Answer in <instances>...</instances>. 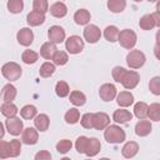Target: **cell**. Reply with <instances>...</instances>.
Masks as SVG:
<instances>
[{"instance_id":"6da1fadb","label":"cell","mask_w":160,"mask_h":160,"mask_svg":"<svg viewBox=\"0 0 160 160\" xmlns=\"http://www.w3.org/2000/svg\"><path fill=\"white\" fill-rule=\"evenodd\" d=\"M104 138L109 144H120L125 141L126 134L119 125H109L104 130Z\"/></svg>"},{"instance_id":"7a4b0ae2","label":"cell","mask_w":160,"mask_h":160,"mask_svg":"<svg viewBox=\"0 0 160 160\" xmlns=\"http://www.w3.org/2000/svg\"><path fill=\"white\" fill-rule=\"evenodd\" d=\"M1 74L6 80L15 81V80L20 79V76L22 74V69L19 64H16L14 61H9L1 66Z\"/></svg>"},{"instance_id":"3957f363","label":"cell","mask_w":160,"mask_h":160,"mask_svg":"<svg viewBox=\"0 0 160 160\" xmlns=\"http://www.w3.org/2000/svg\"><path fill=\"white\" fill-rule=\"evenodd\" d=\"M118 41L120 42V45H121L124 49L131 50V49L136 45L138 36H136V34H135L134 30H131V29H124V30H121V31L119 32Z\"/></svg>"},{"instance_id":"277c9868","label":"cell","mask_w":160,"mask_h":160,"mask_svg":"<svg viewBox=\"0 0 160 160\" xmlns=\"http://www.w3.org/2000/svg\"><path fill=\"white\" fill-rule=\"evenodd\" d=\"M146 61L145 54L140 50H130L126 55V64L130 69H140Z\"/></svg>"},{"instance_id":"5b68a950","label":"cell","mask_w":160,"mask_h":160,"mask_svg":"<svg viewBox=\"0 0 160 160\" xmlns=\"http://www.w3.org/2000/svg\"><path fill=\"white\" fill-rule=\"evenodd\" d=\"M139 26L142 30H151L154 28H159L160 26V12L155 11L152 14H146L141 16V19L139 20Z\"/></svg>"},{"instance_id":"8992f818","label":"cell","mask_w":160,"mask_h":160,"mask_svg":"<svg viewBox=\"0 0 160 160\" xmlns=\"http://www.w3.org/2000/svg\"><path fill=\"white\" fill-rule=\"evenodd\" d=\"M65 48L69 54L76 55L84 50V40L79 35H71L65 41Z\"/></svg>"},{"instance_id":"52a82bcc","label":"cell","mask_w":160,"mask_h":160,"mask_svg":"<svg viewBox=\"0 0 160 160\" xmlns=\"http://www.w3.org/2000/svg\"><path fill=\"white\" fill-rule=\"evenodd\" d=\"M139 81H140V75L134 70H125V72L122 74V76L120 79L121 85L128 90L136 88Z\"/></svg>"},{"instance_id":"ba28073f","label":"cell","mask_w":160,"mask_h":160,"mask_svg":"<svg viewBox=\"0 0 160 160\" xmlns=\"http://www.w3.org/2000/svg\"><path fill=\"white\" fill-rule=\"evenodd\" d=\"M5 126H6V130L10 135L12 136H18L24 130V124H22V120H20V118L18 116H14V118H9L6 119L5 121Z\"/></svg>"},{"instance_id":"9c48e42d","label":"cell","mask_w":160,"mask_h":160,"mask_svg":"<svg viewBox=\"0 0 160 160\" xmlns=\"http://www.w3.org/2000/svg\"><path fill=\"white\" fill-rule=\"evenodd\" d=\"M82 35H84V39L89 42V44H95L100 40L101 38V31L100 29L94 25V24H88L82 31Z\"/></svg>"},{"instance_id":"30bf717a","label":"cell","mask_w":160,"mask_h":160,"mask_svg":"<svg viewBox=\"0 0 160 160\" xmlns=\"http://www.w3.org/2000/svg\"><path fill=\"white\" fill-rule=\"evenodd\" d=\"M116 95H118V89L114 84L106 82L102 84L99 89V96L102 101H111L116 98Z\"/></svg>"},{"instance_id":"8fae6325","label":"cell","mask_w":160,"mask_h":160,"mask_svg":"<svg viewBox=\"0 0 160 160\" xmlns=\"http://www.w3.org/2000/svg\"><path fill=\"white\" fill-rule=\"evenodd\" d=\"M48 38H49L50 42H52V44H60V42H62L65 40L66 32H65V30L61 26L52 25L48 30Z\"/></svg>"},{"instance_id":"7c38bea8","label":"cell","mask_w":160,"mask_h":160,"mask_svg":"<svg viewBox=\"0 0 160 160\" xmlns=\"http://www.w3.org/2000/svg\"><path fill=\"white\" fill-rule=\"evenodd\" d=\"M110 125V116L106 112H92V128L96 130H105Z\"/></svg>"},{"instance_id":"4fadbf2b","label":"cell","mask_w":160,"mask_h":160,"mask_svg":"<svg viewBox=\"0 0 160 160\" xmlns=\"http://www.w3.org/2000/svg\"><path fill=\"white\" fill-rule=\"evenodd\" d=\"M18 42L22 46H30L34 41V32L30 28H22L16 34Z\"/></svg>"},{"instance_id":"5bb4252c","label":"cell","mask_w":160,"mask_h":160,"mask_svg":"<svg viewBox=\"0 0 160 160\" xmlns=\"http://www.w3.org/2000/svg\"><path fill=\"white\" fill-rule=\"evenodd\" d=\"M39 140V131L35 128H26L21 132V141L26 145H35Z\"/></svg>"},{"instance_id":"9a60e30c","label":"cell","mask_w":160,"mask_h":160,"mask_svg":"<svg viewBox=\"0 0 160 160\" xmlns=\"http://www.w3.org/2000/svg\"><path fill=\"white\" fill-rule=\"evenodd\" d=\"M101 149V144L96 138H89L88 139V144H86V149H85V155H88L89 158H92L95 155L99 154Z\"/></svg>"},{"instance_id":"2e32d148","label":"cell","mask_w":160,"mask_h":160,"mask_svg":"<svg viewBox=\"0 0 160 160\" xmlns=\"http://www.w3.org/2000/svg\"><path fill=\"white\" fill-rule=\"evenodd\" d=\"M139 151V144L136 141H128L121 149V155L125 159H131L134 158Z\"/></svg>"},{"instance_id":"e0dca14e","label":"cell","mask_w":160,"mask_h":160,"mask_svg":"<svg viewBox=\"0 0 160 160\" xmlns=\"http://www.w3.org/2000/svg\"><path fill=\"white\" fill-rule=\"evenodd\" d=\"M151 129H152V125L149 120H140L135 125V134L140 138H144L151 132Z\"/></svg>"},{"instance_id":"ac0fdd59","label":"cell","mask_w":160,"mask_h":160,"mask_svg":"<svg viewBox=\"0 0 160 160\" xmlns=\"http://www.w3.org/2000/svg\"><path fill=\"white\" fill-rule=\"evenodd\" d=\"M34 125L38 131H46L50 125V119L46 114H39L34 118Z\"/></svg>"},{"instance_id":"d6986e66","label":"cell","mask_w":160,"mask_h":160,"mask_svg":"<svg viewBox=\"0 0 160 160\" xmlns=\"http://www.w3.org/2000/svg\"><path fill=\"white\" fill-rule=\"evenodd\" d=\"M56 51H58L56 45L52 44V42H50V41H46L40 48V56H42L46 60H51Z\"/></svg>"},{"instance_id":"ffe728a7","label":"cell","mask_w":160,"mask_h":160,"mask_svg":"<svg viewBox=\"0 0 160 160\" xmlns=\"http://www.w3.org/2000/svg\"><path fill=\"white\" fill-rule=\"evenodd\" d=\"M116 102L121 108H128L134 104V95L130 91H121L116 95Z\"/></svg>"},{"instance_id":"44dd1931","label":"cell","mask_w":160,"mask_h":160,"mask_svg":"<svg viewBox=\"0 0 160 160\" xmlns=\"http://www.w3.org/2000/svg\"><path fill=\"white\" fill-rule=\"evenodd\" d=\"M16 94H18L16 88L10 82L6 84L1 91V96H2L4 102H12V100H15V98H16Z\"/></svg>"},{"instance_id":"7402d4cb","label":"cell","mask_w":160,"mask_h":160,"mask_svg":"<svg viewBox=\"0 0 160 160\" xmlns=\"http://www.w3.org/2000/svg\"><path fill=\"white\" fill-rule=\"evenodd\" d=\"M132 119V114L129 111V110H125V109H118L114 111L112 114V120L118 124H124V122H128Z\"/></svg>"},{"instance_id":"603a6c76","label":"cell","mask_w":160,"mask_h":160,"mask_svg":"<svg viewBox=\"0 0 160 160\" xmlns=\"http://www.w3.org/2000/svg\"><path fill=\"white\" fill-rule=\"evenodd\" d=\"M50 14L55 18H64L68 14V8L62 1H56L50 6Z\"/></svg>"},{"instance_id":"cb8c5ba5","label":"cell","mask_w":160,"mask_h":160,"mask_svg":"<svg viewBox=\"0 0 160 160\" xmlns=\"http://www.w3.org/2000/svg\"><path fill=\"white\" fill-rule=\"evenodd\" d=\"M90 19H91V15L86 9H79L74 14V20L78 25H88Z\"/></svg>"},{"instance_id":"d4e9b609","label":"cell","mask_w":160,"mask_h":160,"mask_svg":"<svg viewBox=\"0 0 160 160\" xmlns=\"http://www.w3.org/2000/svg\"><path fill=\"white\" fill-rule=\"evenodd\" d=\"M26 21L30 26H39L41 24H44L45 21V14L38 12V11H30L26 16Z\"/></svg>"},{"instance_id":"484cf974","label":"cell","mask_w":160,"mask_h":160,"mask_svg":"<svg viewBox=\"0 0 160 160\" xmlns=\"http://www.w3.org/2000/svg\"><path fill=\"white\" fill-rule=\"evenodd\" d=\"M0 111H1V114L6 119H9V118L16 116V114H18L19 110H18V106L15 104H12V102H4L0 106Z\"/></svg>"},{"instance_id":"4316f807","label":"cell","mask_w":160,"mask_h":160,"mask_svg":"<svg viewBox=\"0 0 160 160\" xmlns=\"http://www.w3.org/2000/svg\"><path fill=\"white\" fill-rule=\"evenodd\" d=\"M146 118H149L152 121H160V104L159 102H152L148 105Z\"/></svg>"},{"instance_id":"83f0119b","label":"cell","mask_w":160,"mask_h":160,"mask_svg":"<svg viewBox=\"0 0 160 160\" xmlns=\"http://www.w3.org/2000/svg\"><path fill=\"white\" fill-rule=\"evenodd\" d=\"M119 32H120V30H119L115 25H109V26H106L105 30H104V38H105L109 42H115V41H118Z\"/></svg>"},{"instance_id":"f1b7e54d","label":"cell","mask_w":160,"mask_h":160,"mask_svg":"<svg viewBox=\"0 0 160 160\" xmlns=\"http://www.w3.org/2000/svg\"><path fill=\"white\" fill-rule=\"evenodd\" d=\"M69 99H70V102H71L72 105H75V106H82V105L86 102V96H85V94L81 92V91H79V90L71 91Z\"/></svg>"},{"instance_id":"f546056e","label":"cell","mask_w":160,"mask_h":160,"mask_svg":"<svg viewBox=\"0 0 160 160\" xmlns=\"http://www.w3.org/2000/svg\"><path fill=\"white\" fill-rule=\"evenodd\" d=\"M20 115H21V118L25 119V120L34 119V118L38 115L36 106H35V105H31V104H28V105L22 106L21 110H20Z\"/></svg>"},{"instance_id":"4dcf8cb0","label":"cell","mask_w":160,"mask_h":160,"mask_svg":"<svg viewBox=\"0 0 160 160\" xmlns=\"http://www.w3.org/2000/svg\"><path fill=\"white\" fill-rule=\"evenodd\" d=\"M64 119H65V121H66L68 124L74 125V124H76V122L80 120V111H79L76 108H70V109L65 112Z\"/></svg>"},{"instance_id":"1f68e13d","label":"cell","mask_w":160,"mask_h":160,"mask_svg":"<svg viewBox=\"0 0 160 160\" xmlns=\"http://www.w3.org/2000/svg\"><path fill=\"white\" fill-rule=\"evenodd\" d=\"M126 6V1L125 0H109L108 1V9L111 11V12H121L124 11Z\"/></svg>"},{"instance_id":"d6a6232c","label":"cell","mask_w":160,"mask_h":160,"mask_svg":"<svg viewBox=\"0 0 160 160\" xmlns=\"http://www.w3.org/2000/svg\"><path fill=\"white\" fill-rule=\"evenodd\" d=\"M148 111V104L144 101H139L134 105V114L139 120H145Z\"/></svg>"},{"instance_id":"836d02e7","label":"cell","mask_w":160,"mask_h":160,"mask_svg":"<svg viewBox=\"0 0 160 160\" xmlns=\"http://www.w3.org/2000/svg\"><path fill=\"white\" fill-rule=\"evenodd\" d=\"M54 72H55V65L50 61H45L39 69V74L41 78H50Z\"/></svg>"},{"instance_id":"e575fe53","label":"cell","mask_w":160,"mask_h":160,"mask_svg":"<svg viewBox=\"0 0 160 160\" xmlns=\"http://www.w3.org/2000/svg\"><path fill=\"white\" fill-rule=\"evenodd\" d=\"M55 92H56V95H58L59 98H65V96H68V95L70 94V88H69L68 82H66V81H62V80L58 81L56 85H55Z\"/></svg>"},{"instance_id":"d590c367","label":"cell","mask_w":160,"mask_h":160,"mask_svg":"<svg viewBox=\"0 0 160 160\" xmlns=\"http://www.w3.org/2000/svg\"><path fill=\"white\" fill-rule=\"evenodd\" d=\"M38 59H39V54L38 52H35V51H32V50H25L22 54H21V60H22V62H25V64H28V65H30V64H35L36 61H38Z\"/></svg>"},{"instance_id":"8d00e7d4","label":"cell","mask_w":160,"mask_h":160,"mask_svg":"<svg viewBox=\"0 0 160 160\" xmlns=\"http://www.w3.org/2000/svg\"><path fill=\"white\" fill-rule=\"evenodd\" d=\"M51 60L54 61V65L62 66V65H65V64L69 61V56H68V52L61 51V50H58V51L55 52V55L52 56Z\"/></svg>"},{"instance_id":"74e56055","label":"cell","mask_w":160,"mask_h":160,"mask_svg":"<svg viewBox=\"0 0 160 160\" xmlns=\"http://www.w3.org/2000/svg\"><path fill=\"white\" fill-rule=\"evenodd\" d=\"M24 9V1L22 0H9L8 1V10L12 14H19Z\"/></svg>"},{"instance_id":"f35d334b","label":"cell","mask_w":160,"mask_h":160,"mask_svg":"<svg viewBox=\"0 0 160 160\" xmlns=\"http://www.w3.org/2000/svg\"><path fill=\"white\" fill-rule=\"evenodd\" d=\"M9 151H10V158H16L21 152V142L18 139H14L9 142Z\"/></svg>"},{"instance_id":"ab89813d","label":"cell","mask_w":160,"mask_h":160,"mask_svg":"<svg viewBox=\"0 0 160 160\" xmlns=\"http://www.w3.org/2000/svg\"><path fill=\"white\" fill-rule=\"evenodd\" d=\"M32 10L45 14L49 10V2L46 0H34L32 1Z\"/></svg>"},{"instance_id":"60d3db41","label":"cell","mask_w":160,"mask_h":160,"mask_svg":"<svg viewBox=\"0 0 160 160\" xmlns=\"http://www.w3.org/2000/svg\"><path fill=\"white\" fill-rule=\"evenodd\" d=\"M71 148H72V142H71V140H69V139H61V140L56 144V150H58L59 152H61V154H66L68 151L71 150Z\"/></svg>"},{"instance_id":"b9f144b4","label":"cell","mask_w":160,"mask_h":160,"mask_svg":"<svg viewBox=\"0 0 160 160\" xmlns=\"http://www.w3.org/2000/svg\"><path fill=\"white\" fill-rule=\"evenodd\" d=\"M88 139H89V138H86V136H84V135H81V136H79V138L76 139V141H75V149H76V151H78L79 154H84V152H85L86 144H88Z\"/></svg>"},{"instance_id":"7bdbcfd3","label":"cell","mask_w":160,"mask_h":160,"mask_svg":"<svg viewBox=\"0 0 160 160\" xmlns=\"http://www.w3.org/2000/svg\"><path fill=\"white\" fill-rule=\"evenodd\" d=\"M149 89H150V91H151L154 95H156V96L160 95V78H159V76H154V78L150 80V82H149Z\"/></svg>"},{"instance_id":"ee69618b","label":"cell","mask_w":160,"mask_h":160,"mask_svg":"<svg viewBox=\"0 0 160 160\" xmlns=\"http://www.w3.org/2000/svg\"><path fill=\"white\" fill-rule=\"evenodd\" d=\"M80 124L85 129H92V112H86L81 116Z\"/></svg>"},{"instance_id":"f6af8a7d","label":"cell","mask_w":160,"mask_h":160,"mask_svg":"<svg viewBox=\"0 0 160 160\" xmlns=\"http://www.w3.org/2000/svg\"><path fill=\"white\" fill-rule=\"evenodd\" d=\"M8 158H10L9 142L0 140V159H8Z\"/></svg>"},{"instance_id":"bcb514c9","label":"cell","mask_w":160,"mask_h":160,"mask_svg":"<svg viewBox=\"0 0 160 160\" xmlns=\"http://www.w3.org/2000/svg\"><path fill=\"white\" fill-rule=\"evenodd\" d=\"M125 68L122 66H115L112 70H111V75H112V79L116 81V82H120V79L122 76V74L125 72Z\"/></svg>"},{"instance_id":"7dc6e473","label":"cell","mask_w":160,"mask_h":160,"mask_svg":"<svg viewBox=\"0 0 160 160\" xmlns=\"http://www.w3.org/2000/svg\"><path fill=\"white\" fill-rule=\"evenodd\" d=\"M34 160H51V154L48 150H40L35 154Z\"/></svg>"},{"instance_id":"c3c4849f","label":"cell","mask_w":160,"mask_h":160,"mask_svg":"<svg viewBox=\"0 0 160 160\" xmlns=\"http://www.w3.org/2000/svg\"><path fill=\"white\" fill-rule=\"evenodd\" d=\"M4 135H5V128H4L2 122L0 121V140L4 138Z\"/></svg>"},{"instance_id":"681fc988","label":"cell","mask_w":160,"mask_h":160,"mask_svg":"<svg viewBox=\"0 0 160 160\" xmlns=\"http://www.w3.org/2000/svg\"><path fill=\"white\" fill-rule=\"evenodd\" d=\"M60 160H71L70 158H62V159H60Z\"/></svg>"},{"instance_id":"f907efd6","label":"cell","mask_w":160,"mask_h":160,"mask_svg":"<svg viewBox=\"0 0 160 160\" xmlns=\"http://www.w3.org/2000/svg\"><path fill=\"white\" fill-rule=\"evenodd\" d=\"M99 160H110L109 158H101V159H99Z\"/></svg>"},{"instance_id":"816d5d0a","label":"cell","mask_w":160,"mask_h":160,"mask_svg":"<svg viewBox=\"0 0 160 160\" xmlns=\"http://www.w3.org/2000/svg\"><path fill=\"white\" fill-rule=\"evenodd\" d=\"M86 160H91V159H86Z\"/></svg>"}]
</instances>
